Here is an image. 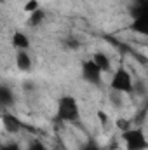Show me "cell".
I'll list each match as a JSON object with an SVG mask.
<instances>
[{
  "mask_svg": "<svg viewBox=\"0 0 148 150\" xmlns=\"http://www.w3.org/2000/svg\"><path fill=\"white\" fill-rule=\"evenodd\" d=\"M80 75L91 86H99L103 82V72L91 61V58L82 61V65H80Z\"/></svg>",
  "mask_w": 148,
  "mask_h": 150,
  "instance_id": "277c9868",
  "label": "cell"
},
{
  "mask_svg": "<svg viewBox=\"0 0 148 150\" xmlns=\"http://www.w3.org/2000/svg\"><path fill=\"white\" fill-rule=\"evenodd\" d=\"M45 18H47V14H45V11L40 7L38 11L32 12V14H28L26 25H28V26H32V28H38V26H42V25L45 23Z\"/></svg>",
  "mask_w": 148,
  "mask_h": 150,
  "instance_id": "30bf717a",
  "label": "cell"
},
{
  "mask_svg": "<svg viewBox=\"0 0 148 150\" xmlns=\"http://www.w3.org/2000/svg\"><path fill=\"white\" fill-rule=\"evenodd\" d=\"M16 101V96L11 87L0 86V107H12Z\"/></svg>",
  "mask_w": 148,
  "mask_h": 150,
  "instance_id": "8fae6325",
  "label": "cell"
},
{
  "mask_svg": "<svg viewBox=\"0 0 148 150\" xmlns=\"http://www.w3.org/2000/svg\"><path fill=\"white\" fill-rule=\"evenodd\" d=\"M56 117L58 120L65 122V124H72L77 122L80 119V105H78V100L72 96V94H65L58 100V105H56Z\"/></svg>",
  "mask_w": 148,
  "mask_h": 150,
  "instance_id": "6da1fadb",
  "label": "cell"
},
{
  "mask_svg": "<svg viewBox=\"0 0 148 150\" xmlns=\"http://www.w3.org/2000/svg\"><path fill=\"white\" fill-rule=\"evenodd\" d=\"M2 2H4V0H0V4H2Z\"/></svg>",
  "mask_w": 148,
  "mask_h": 150,
  "instance_id": "e0dca14e",
  "label": "cell"
},
{
  "mask_svg": "<svg viewBox=\"0 0 148 150\" xmlns=\"http://www.w3.org/2000/svg\"><path fill=\"white\" fill-rule=\"evenodd\" d=\"M91 61L103 72V74H111V59L110 56L103 51H96L92 56H91Z\"/></svg>",
  "mask_w": 148,
  "mask_h": 150,
  "instance_id": "5b68a950",
  "label": "cell"
},
{
  "mask_svg": "<svg viewBox=\"0 0 148 150\" xmlns=\"http://www.w3.org/2000/svg\"><path fill=\"white\" fill-rule=\"evenodd\" d=\"M2 126H4V129H5L9 134H18V133L21 131V122H19V119L14 117V115H11V113H4V115H2Z\"/></svg>",
  "mask_w": 148,
  "mask_h": 150,
  "instance_id": "ba28073f",
  "label": "cell"
},
{
  "mask_svg": "<svg viewBox=\"0 0 148 150\" xmlns=\"http://www.w3.org/2000/svg\"><path fill=\"white\" fill-rule=\"evenodd\" d=\"M40 7H42V5H40V2H38V0H26V2H25V5H23V12L32 14V12L38 11Z\"/></svg>",
  "mask_w": 148,
  "mask_h": 150,
  "instance_id": "7c38bea8",
  "label": "cell"
},
{
  "mask_svg": "<svg viewBox=\"0 0 148 150\" xmlns=\"http://www.w3.org/2000/svg\"><path fill=\"white\" fill-rule=\"evenodd\" d=\"M78 150H101V147H98V143H94V142H87V143H84Z\"/></svg>",
  "mask_w": 148,
  "mask_h": 150,
  "instance_id": "9a60e30c",
  "label": "cell"
},
{
  "mask_svg": "<svg viewBox=\"0 0 148 150\" xmlns=\"http://www.w3.org/2000/svg\"><path fill=\"white\" fill-rule=\"evenodd\" d=\"M11 45H12L16 51H28L30 45H32V40H30V37H28L25 32L16 30V32L12 33V37H11Z\"/></svg>",
  "mask_w": 148,
  "mask_h": 150,
  "instance_id": "8992f818",
  "label": "cell"
},
{
  "mask_svg": "<svg viewBox=\"0 0 148 150\" xmlns=\"http://www.w3.org/2000/svg\"><path fill=\"white\" fill-rule=\"evenodd\" d=\"M0 150H23L16 142H11V143H5V145H2L0 147Z\"/></svg>",
  "mask_w": 148,
  "mask_h": 150,
  "instance_id": "2e32d148",
  "label": "cell"
},
{
  "mask_svg": "<svg viewBox=\"0 0 148 150\" xmlns=\"http://www.w3.org/2000/svg\"><path fill=\"white\" fill-rule=\"evenodd\" d=\"M33 67V61H32V56L28 51H18L16 52V68L19 72H30Z\"/></svg>",
  "mask_w": 148,
  "mask_h": 150,
  "instance_id": "52a82bcc",
  "label": "cell"
},
{
  "mask_svg": "<svg viewBox=\"0 0 148 150\" xmlns=\"http://www.w3.org/2000/svg\"><path fill=\"white\" fill-rule=\"evenodd\" d=\"M134 79H132V74L124 68V67H118L113 74H111L110 79V89L113 93H118V94H131L134 93Z\"/></svg>",
  "mask_w": 148,
  "mask_h": 150,
  "instance_id": "7a4b0ae2",
  "label": "cell"
},
{
  "mask_svg": "<svg viewBox=\"0 0 148 150\" xmlns=\"http://www.w3.org/2000/svg\"><path fill=\"white\" fill-rule=\"evenodd\" d=\"M25 150H47V147L40 142V140H32L30 143H28V147Z\"/></svg>",
  "mask_w": 148,
  "mask_h": 150,
  "instance_id": "4fadbf2b",
  "label": "cell"
},
{
  "mask_svg": "<svg viewBox=\"0 0 148 150\" xmlns=\"http://www.w3.org/2000/svg\"><path fill=\"white\" fill-rule=\"evenodd\" d=\"M98 119H99L101 126L106 129V127H108V124H110V120H108V115H106L105 112H101V110H99V112H98Z\"/></svg>",
  "mask_w": 148,
  "mask_h": 150,
  "instance_id": "5bb4252c",
  "label": "cell"
},
{
  "mask_svg": "<svg viewBox=\"0 0 148 150\" xmlns=\"http://www.w3.org/2000/svg\"><path fill=\"white\" fill-rule=\"evenodd\" d=\"M120 140L124 142L125 150H147L148 140L141 127H129L120 133Z\"/></svg>",
  "mask_w": 148,
  "mask_h": 150,
  "instance_id": "3957f363",
  "label": "cell"
},
{
  "mask_svg": "<svg viewBox=\"0 0 148 150\" xmlns=\"http://www.w3.org/2000/svg\"><path fill=\"white\" fill-rule=\"evenodd\" d=\"M131 30H134V32H136V33H140V35H147V32H148V14H143V16H136V18H132Z\"/></svg>",
  "mask_w": 148,
  "mask_h": 150,
  "instance_id": "9c48e42d",
  "label": "cell"
}]
</instances>
